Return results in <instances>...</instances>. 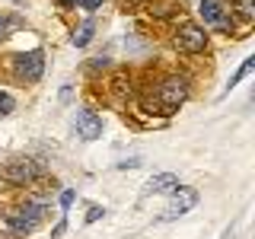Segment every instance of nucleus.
<instances>
[{"label": "nucleus", "mask_w": 255, "mask_h": 239, "mask_svg": "<svg viewBox=\"0 0 255 239\" xmlns=\"http://www.w3.org/2000/svg\"><path fill=\"white\" fill-rule=\"evenodd\" d=\"M185 96H188V83H185V77H166L163 83L156 86V102H159V109L169 115V112H175L185 102Z\"/></svg>", "instance_id": "1"}, {"label": "nucleus", "mask_w": 255, "mask_h": 239, "mask_svg": "<svg viewBox=\"0 0 255 239\" xmlns=\"http://www.w3.org/2000/svg\"><path fill=\"white\" fill-rule=\"evenodd\" d=\"M198 204V191L195 188H188V185H179L172 191V198H169V204H166V211L159 214V223H169V220H179L185 211H191V207Z\"/></svg>", "instance_id": "2"}, {"label": "nucleus", "mask_w": 255, "mask_h": 239, "mask_svg": "<svg viewBox=\"0 0 255 239\" xmlns=\"http://www.w3.org/2000/svg\"><path fill=\"white\" fill-rule=\"evenodd\" d=\"M175 45H179L182 51H188V54H198V51L207 48V35H204L201 26H195V22H182L179 32H175Z\"/></svg>", "instance_id": "3"}, {"label": "nucleus", "mask_w": 255, "mask_h": 239, "mask_svg": "<svg viewBox=\"0 0 255 239\" xmlns=\"http://www.w3.org/2000/svg\"><path fill=\"white\" fill-rule=\"evenodd\" d=\"M42 214H45V207H42V204H26V207H19L16 214H10V227H13V233H16V236L32 233V230L38 227V220H42Z\"/></svg>", "instance_id": "4"}, {"label": "nucleus", "mask_w": 255, "mask_h": 239, "mask_svg": "<svg viewBox=\"0 0 255 239\" xmlns=\"http://www.w3.org/2000/svg\"><path fill=\"white\" fill-rule=\"evenodd\" d=\"M42 70H45V54L38 51V48L16 58V74H19L22 80H29V83H35V80L42 77Z\"/></svg>", "instance_id": "5"}, {"label": "nucleus", "mask_w": 255, "mask_h": 239, "mask_svg": "<svg viewBox=\"0 0 255 239\" xmlns=\"http://www.w3.org/2000/svg\"><path fill=\"white\" fill-rule=\"evenodd\" d=\"M74 127H77V137H83V140L102 137V118L96 115V112H90V109H80V112H77Z\"/></svg>", "instance_id": "6"}, {"label": "nucleus", "mask_w": 255, "mask_h": 239, "mask_svg": "<svg viewBox=\"0 0 255 239\" xmlns=\"http://www.w3.org/2000/svg\"><path fill=\"white\" fill-rule=\"evenodd\" d=\"M35 172H38V166L32 159H13V163L3 166V179L13 182V185H26V182L35 179Z\"/></svg>", "instance_id": "7"}, {"label": "nucleus", "mask_w": 255, "mask_h": 239, "mask_svg": "<svg viewBox=\"0 0 255 239\" xmlns=\"http://www.w3.org/2000/svg\"><path fill=\"white\" fill-rule=\"evenodd\" d=\"M201 16H204V22H214V26H220V29H233V19L223 16L220 0H201Z\"/></svg>", "instance_id": "8"}, {"label": "nucleus", "mask_w": 255, "mask_h": 239, "mask_svg": "<svg viewBox=\"0 0 255 239\" xmlns=\"http://www.w3.org/2000/svg\"><path fill=\"white\" fill-rule=\"evenodd\" d=\"M175 188H179V179L172 172H159L143 185V195H163V191H175Z\"/></svg>", "instance_id": "9"}, {"label": "nucleus", "mask_w": 255, "mask_h": 239, "mask_svg": "<svg viewBox=\"0 0 255 239\" xmlns=\"http://www.w3.org/2000/svg\"><path fill=\"white\" fill-rule=\"evenodd\" d=\"M93 32H96V22L93 19H86L83 26H80L77 32H74V38H70V42H74L77 48H83V45H90V38H93Z\"/></svg>", "instance_id": "10"}, {"label": "nucleus", "mask_w": 255, "mask_h": 239, "mask_svg": "<svg viewBox=\"0 0 255 239\" xmlns=\"http://www.w3.org/2000/svg\"><path fill=\"white\" fill-rule=\"evenodd\" d=\"M252 67H255V58H246V61H243V67H239L236 74H233V80L227 83V90H233V86H236V83H239L243 77H249V70H252Z\"/></svg>", "instance_id": "11"}, {"label": "nucleus", "mask_w": 255, "mask_h": 239, "mask_svg": "<svg viewBox=\"0 0 255 239\" xmlns=\"http://www.w3.org/2000/svg\"><path fill=\"white\" fill-rule=\"evenodd\" d=\"M236 10L243 13L246 19H252V16H255V3H252V0H236Z\"/></svg>", "instance_id": "12"}, {"label": "nucleus", "mask_w": 255, "mask_h": 239, "mask_svg": "<svg viewBox=\"0 0 255 239\" xmlns=\"http://www.w3.org/2000/svg\"><path fill=\"white\" fill-rule=\"evenodd\" d=\"M16 109V102H13V96H6V93H0V115H10V112Z\"/></svg>", "instance_id": "13"}, {"label": "nucleus", "mask_w": 255, "mask_h": 239, "mask_svg": "<svg viewBox=\"0 0 255 239\" xmlns=\"http://www.w3.org/2000/svg\"><path fill=\"white\" fill-rule=\"evenodd\" d=\"M102 214H106L102 207H90V214H86V223H96V220L102 217Z\"/></svg>", "instance_id": "14"}, {"label": "nucleus", "mask_w": 255, "mask_h": 239, "mask_svg": "<svg viewBox=\"0 0 255 239\" xmlns=\"http://www.w3.org/2000/svg\"><path fill=\"white\" fill-rule=\"evenodd\" d=\"M80 6H83V10H99L102 6V0H77Z\"/></svg>", "instance_id": "15"}, {"label": "nucleus", "mask_w": 255, "mask_h": 239, "mask_svg": "<svg viewBox=\"0 0 255 239\" xmlns=\"http://www.w3.org/2000/svg\"><path fill=\"white\" fill-rule=\"evenodd\" d=\"M70 204H74V191H64V195H61V207H64V211H67Z\"/></svg>", "instance_id": "16"}, {"label": "nucleus", "mask_w": 255, "mask_h": 239, "mask_svg": "<svg viewBox=\"0 0 255 239\" xmlns=\"http://www.w3.org/2000/svg\"><path fill=\"white\" fill-rule=\"evenodd\" d=\"M64 230H67V220H61V223H58V227H54V233H51V236H54V239H58V236L64 233Z\"/></svg>", "instance_id": "17"}, {"label": "nucleus", "mask_w": 255, "mask_h": 239, "mask_svg": "<svg viewBox=\"0 0 255 239\" xmlns=\"http://www.w3.org/2000/svg\"><path fill=\"white\" fill-rule=\"evenodd\" d=\"M3 32H6V19H0V38H3Z\"/></svg>", "instance_id": "18"}, {"label": "nucleus", "mask_w": 255, "mask_h": 239, "mask_svg": "<svg viewBox=\"0 0 255 239\" xmlns=\"http://www.w3.org/2000/svg\"><path fill=\"white\" fill-rule=\"evenodd\" d=\"M70 3H77V0H61V6H70Z\"/></svg>", "instance_id": "19"}]
</instances>
